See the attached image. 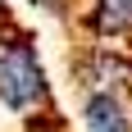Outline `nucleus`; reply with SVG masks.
<instances>
[{"mask_svg":"<svg viewBox=\"0 0 132 132\" xmlns=\"http://www.w3.org/2000/svg\"><path fill=\"white\" fill-rule=\"evenodd\" d=\"M0 109L14 119H50L55 114V82L27 27L9 23L0 32Z\"/></svg>","mask_w":132,"mask_h":132,"instance_id":"obj_1","label":"nucleus"},{"mask_svg":"<svg viewBox=\"0 0 132 132\" xmlns=\"http://www.w3.org/2000/svg\"><path fill=\"white\" fill-rule=\"evenodd\" d=\"M68 78L78 91H119L132 96V46L128 41H91L68 55Z\"/></svg>","mask_w":132,"mask_h":132,"instance_id":"obj_2","label":"nucleus"},{"mask_svg":"<svg viewBox=\"0 0 132 132\" xmlns=\"http://www.w3.org/2000/svg\"><path fill=\"white\" fill-rule=\"evenodd\" d=\"M73 23L91 41H128L132 46V0H78Z\"/></svg>","mask_w":132,"mask_h":132,"instance_id":"obj_3","label":"nucleus"},{"mask_svg":"<svg viewBox=\"0 0 132 132\" xmlns=\"http://www.w3.org/2000/svg\"><path fill=\"white\" fill-rule=\"evenodd\" d=\"M78 119L87 132H132V105L119 91H82Z\"/></svg>","mask_w":132,"mask_h":132,"instance_id":"obj_4","label":"nucleus"},{"mask_svg":"<svg viewBox=\"0 0 132 132\" xmlns=\"http://www.w3.org/2000/svg\"><path fill=\"white\" fill-rule=\"evenodd\" d=\"M27 9H37L41 18H55V23H64V18H73L78 0H27Z\"/></svg>","mask_w":132,"mask_h":132,"instance_id":"obj_5","label":"nucleus"},{"mask_svg":"<svg viewBox=\"0 0 132 132\" xmlns=\"http://www.w3.org/2000/svg\"><path fill=\"white\" fill-rule=\"evenodd\" d=\"M9 23H14V5H9V0H0V32H5Z\"/></svg>","mask_w":132,"mask_h":132,"instance_id":"obj_6","label":"nucleus"},{"mask_svg":"<svg viewBox=\"0 0 132 132\" xmlns=\"http://www.w3.org/2000/svg\"><path fill=\"white\" fill-rule=\"evenodd\" d=\"M128 105H132V96H128Z\"/></svg>","mask_w":132,"mask_h":132,"instance_id":"obj_7","label":"nucleus"}]
</instances>
